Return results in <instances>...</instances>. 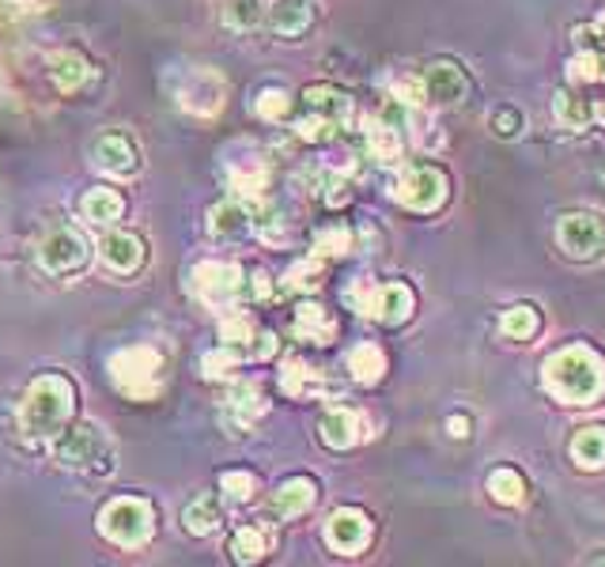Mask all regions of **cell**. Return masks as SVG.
I'll return each instance as SVG.
<instances>
[{
	"instance_id": "obj_1",
	"label": "cell",
	"mask_w": 605,
	"mask_h": 567,
	"mask_svg": "<svg viewBox=\"0 0 605 567\" xmlns=\"http://www.w3.org/2000/svg\"><path fill=\"white\" fill-rule=\"evenodd\" d=\"M545 386L568 405H591L605 390V364L586 344H568L545 359Z\"/></svg>"
},
{
	"instance_id": "obj_2",
	"label": "cell",
	"mask_w": 605,
	"mask_h": 567,
	"mask_svg": "<svg viewBox=\"0 0 605 567\" xmlns=\"http://www.w3.org/2000/svg\"><path fill=\"white\" fill-rule=\"evenodd\" d=\"M76 390L64 375H43L31 382L27 398L20 409V424L27 435H57L72 416Z\"/></svg>"
},
{
	"instance_id": "obj_3",
	"label": "cell",
	"mask_w": 605,
	"mask_h": 567,
	"mask_svg": "<svg viewBox=\"0 0 605 567\" xmlns=\"http://www.w3.org/2000/svg\"><path fill=\"white\" fill-rule=\"evenodd\" d=\"M110 378L126 398L133 401H152L163 390V356L152 344H133L121 349L110 359Z\"/></svg>"
},
{
	"instance_id": "obj_4",
	"label": "cell",
	"mask_w": 605,
	"mask_h": 567,
	"mask_svg": "<svg viewBox=\"0 0 605 567\" xmlns=\"http://www.w3.org/2000/svg\"><path fill=\"white\" fill-rule=\"evenodd\" d=\"M99 530L121 548H141L155 530V511L149 499L137 496H118L99 511Z\"/></svg>"
},
{
	"instance_id": "obj_5",
	"label": "cell",
	"mask_w": 605,
	"mask_h": 567,
	"mask_svg": "<svg viewBox=\"0 0 605 567\" xmlns=\"http://www.w3.org/2000/svg\"><path fill=\"white\" fill-rule=\"evenodd\" d=\"M57 462L69 465V470L106 473L114 465V450L95 424H76L57 439Z\"/></svg>"
},
{
	"instance_id": "obj_6",
	"label": "cell",
	"mask_w": 605,
	"mask_h": 567,
	"mask_svg": "<svg viewBox=\"0 0 605 567\" xmlns=\"http://www.w3.org/2000/svg\"><path fill=\"white\" fill-rule=\"evenodd\" d=\"M359 315H371L387 326H398L413 315V292L405 284H371V281H356L345 295Z\"/></svg>"
},
{
	"instance_id": "obj_7",
	"label": "cell",
	"mask_w": 605,
	"mask_h": 567,
	"mask_svg": "<svg viewBox=\"0 0 605 567\" xmlns=\"http://www.w3.org/2000/svg\"><path fill=\"white\" fill-rule=\"evenodd\" d=\"M398 201L413 212H436L439 204L447 201V175L439 167H428V163H416V167L402 170L398 178Z\"/></svg>"
},
{
	"instance_id": "obj_8",
	"label": "cell",
	"mask_w": 605,
	"mask_h": 567,
	"mask_svg": "<svg viewBox=\"0 0 605 567\" xmlns=\"http://www.w3.org/2000/svg\"><path fill=\"white\" fill-rule=\"evenodd\" d=\"M556 238H560V246L571 258L591 261L605 250V224L591 212H568L560 220V227H556Z\"/></svg>"
},
{
	"instance_id": "obj_9",
	"label": "cell",
	"mask_w": 605,
	"mask_h": 567,
	"mask_svg": "<svg viewBox=\"0 0 605 567\" xmlns=\"http://www.w3.org/2000/svg\"><path fill=\"white\" fill-rule=\"evenodd\" d=\"M325 541L345 556L364 553L367 541H371V519H367L364 511H353V507H341V511H333L330 522H325Z\"/></svg>"
},
{
	"instance_id": "obj_10",
	"label": "cell",
	"mask_w": 605,
	"mask_h": 567,
	"mask_svg": "<svg viewBox=\"0 0 605 567\" xmlns=\"http://www.w3.org/2000/svg\"><path fill=\"white\" fill-rule=\"evenodd\" d=\"M38 258H43V265L57 276L76 273V269L87 261V243L72 232V227H57V232H50V238L43 243Z\"/></svg>"
},
{
	"instance_id": "obj_11",
	"label": "cell",
	"mask_w": 605,
	"mask_h": 567,
	"mask_svg": "<svg viewBox=\"0 0 605 567\" xmlns=\"http://www.w3.org/2000/svg\"><path fill=\"white\" fill-rule=\"evenodd\" d=\"M193 287H198L201 299L227 303L242 287V269L232 265V261H204V265L193 269Z\"/></svg>"
},
{
	"instance_id": "obj_12",
	"label": "cell",
	"mask_w": 605,
	"mask_h": 567,
	"mask_svg": "<svg viewBox=\"0 0 605 567\" xmlns=\"http://www.w3.org/2000/svg\"><path fill=\"white\" fill-rule=\"evenodd\" d=\"M95 163H99L103 170H110V175L129 178L141 167V155H137V147L126 133H106L95 141Z\"/></svg>"
},
{
	"instance_id": "obj_13",
	"label": "cell",
	"mask_w": 605,
	"mask_h": 567,
	"mask_svg": "<svg viewBox=\"0 0 605 567\" xmlns=\"http://www.w3.org/2000/svg\"><path fill=\"white\" fill-rule=\"evenodd\" d=\"M420 84H424V95L436 98V103H462V95H465V76H462V69L451 64V61L428 64L424 76H420Z\"/></svg>"
},
{
	"instance_id": "obj_14",
	"label": "cell",
	"mask_w": 605,
	"mask_h": 567,
	"mask_svg": "<svg viewBox=\"0 0 605 567\" xmlns=\"http://www.w3.org/2000/svg\"><path fill=\"white\" fill-rule=\"evenodd\" d=\"M50 80L57 84V92L72 95L92 80V61L80 57L76 49H61V54L50 57Z\"/></svg>"
},
{
	"instance_id": "obj_15",
	"label": "cell",
	"mask_w": 605,
	"mask_h": 567,
	"mask_svg": "<svg viewBox=\"0 0 605 567\" xmlns=\"http://www.w3.org/2000/svg\"><path fill=\"white\" fill-rule=\"evenodd\" d=\"M103 261L114 273H133L144 261V243L129 232H110L103 238Z\"/></svg>"
},
{
	"instance_id": "obj_16",
	"label": "cell",
	"mask_w": 605,
	"mask_h": 567,
	"mask_svg": "<svg viewBox=\"0 0 605 567\" xmlns=\"http://www.w3.org/2000/svg\"><path fill=\"white\" fill-rule=\"evenodd\" d=\"M359 432H364V416H359L356 409H330V413L322 416V439L337 450L353 447L359 439Z\"/></svg>"
},
{
	"instance_id": "obj_17",
	"label": "cell",
	"mask_w": 605,
	"mask_h": 567,
	"mask_svg": "<svg viewBox=\"0 0 605 567\" xmlns=\"http://www.w3.org/2000/svg\"><path fill=\"white\" fill-rule=\"evenodd\" d=\"M296 333L299 341H310V344H330L337 336V322L325 315V307L318 303H302L296 310Z\"/></svg>"
},
{
	"instance_id": "obj_18",
	"label": "cell",
	"mask_w": 605,
	"mask_h": 567,
	"mask_svg": "<svg viewBox=\"0 0 605 567\" xmlns=\"http://www.w3.org/2000/svg\"><path fill=\"white\" fill-rule=\"evenodd\" d=\"M318 496V484L310 481V476H292V481L281 484V492H276V515H284V519H296V515L307 511L310 504H315Z\"/></svg>"
},
{
	"instance_id": "obj_19",
	"label": "cell",
	"mask_w": 605,
	"mask_h": 567,
	"mask_svg": "<svg viewBox=\"0 0 605 567\" xmlns=\"http://www.w3.org/2000/svg\"><path fill=\"white\" fill-rule=\"evenodd\" d=\"M227 413H232L235 427H250L261 413H265V393L253 382L232 386V393H227Z\"/></svg>"
},
{
	"instance_id": "obj_20",
	"label": "cell",
	"mask_w": 605,
	"mask_h": 567,
	"mask_svg": "<svg viewBox=\"0 0 605 567\" xmlns=\"http://www.w3.org/2000/svg\"><path fill=\"white\" fill-rule=\"evenodd\" d=\"M302 103H307L310 114L333 121V126H341V121L348 118V110H353L348 95H341L337 87H307V92H302Z\"/></svg>"
},
{
	"instance_id": "obj_21",
	"label": "cell",
	"mask_w": 605,
	"mask_h": 567,
	"mask_svg": "<svg viewBox=\"0 0 605 567\" xmlns=\"http://www.w3.org/2000/svg\"><path fill=\"white\" fill-rule=\"evenodd\" d=\"M269 23H273L276 35H302V31L310 27V8L302 4V0H281V4L269 8Z\"/></svg>"
},
{
	"instance_id": "obj_22",
	"label": "cell",
	"mask_w": 605,
	"mask_h": 567,
	"mask_svg": "<svg viewBox=\"0 0 605 567\" xmlns=\"http://www.w3.org/2000/svg\"><path fill=\"white\" fill-rule=\"evenodd\" d=\"M571 458L583 470H602L605 465V427H583V432L571 439Z\"/></svg>"
},
{
	"instance_id": "obj_23",
	"label": "cell",
	"mask_w": 605,
	"mask_h": 567,
	"mask_svg": "<svg viewBox=\"0 0 605 567\" xmlns=\"http://www.w3.org/2000/svg\"><path fill=\"white\" fill-rule=\"evenodd\" d=\"M348 371H353V378H359V382H379L382 371H387V356H382L379 344L364 341L348 352Z\"/></svg>"
},
{
	"instance_id": "obj_24",
	"label": "cell",
	"mask_w": 605,
	"mask_h": 567,
	"mask_svg": "<svg viewBox=\"0 0 605 567\" xmlns=\"http://www.w3.org/2000/svg\"><path fill=\"white\" fill-rule=\"evenodd\" d=\"M121 212H126V201H121L118 189H92L84 197V216L95 220V224H118Z\"/></svg>"
},
{
	"instance_id": "obj_25",
	"label": "cell",
	"mask_w": 605,
	"mask_h": 567,
	"mask_svg": "<svg viewBox=\"0 0 605 567\" xmlns=\"http://www.w3.org/2000/svg\"><path fill=\"white\" fill-rule=\"evenodd\" d=\"M247 227H250V216L239 201H224L212 209V232H216L220 238H239Z\"/></svg>"
},
{
	"instance_id": "obj_26",
	"label": "cell",
	"mask_w": 605,
	"mask_h": 567,
	"mask_svg": "<svg viewBox=\"0 0 605 567\" xmlns=\"http://www.w3.org/2000/svg\"><path fill=\"white\" fill-rule=\"evenodd\" d=\"M182 522H186V530L190 533H212L220 525V507H216V499L212 496H201V499H193V504H186V511H182Z\"/></svg>"
},
{
	"instance_id": "obj_27",
	"label": "cell",
	"mask_w": 605,
	"mask_h": 567,
	"mask_svg": "<svg viewBox=\"0 0 605 567\" xmlns=\"http://www.w3.org/2000/svg\"><path fill=\"white\" fill-rule=\"evenodd\" d=\"M232 553H235V560L253 564V560H261V556L269 553V538L258 530V525H239L235 538H232Z\"/></svg>"
},
{
	"instance_id": "obj_28",
	"label": "cell",
	"mask_w": 605,
	"mask_h": 567,
	"mask_svg": "<svg viewBox=\"0 0 605 567\" xmlns=\"http://www.w3.org/2000/svg\"><path fill=\"white\" fill-rule=\"evenodd\" d=\"M265 20V0H227L224 23L232 31H253Z\"/></svg>"
},
{
	"instance_id": "obj_29",
	"label": "cell",
	"mask_w": 605,
	"mask_h": 567,
	"mask_svg": "<svg viewBox=\"0 0 605 567\" xmlns=\"http://www.w3.org/2000/svg\"><path fill=\"white\" fill-rule=\"evenodd\" d=\"M367 147L379 163H394L402 155V141H398L394 126H371L367 129Z\"/></svg>"
},
{
	"instance_id": "obj_30",
	"label": "cell",
	"mask_w": 605,
	"mask_h": 567,
	"mask_svg": "<svg viewBox=\"0 0 605 567\" xmlns=\"http://www.w3.org/2000/svg\"><path fill=\"white\" fill-rule=\"evenodd\" d=\"M503 336H514V341H526V336L537 333V310L534 307H511L500 318Z\"/></svg>"
},
{
	"instance_id": "obj_31",
	"label": "cell",
	"mask_w": 605,
	"mask_h": 567,
	"mask_svg": "<svg viewBox=\"0 0 605 567\" xmlns=\"http://www.w3.org/2000/svg\"><path fill=\"white\" fill-rule=\"evenodd\" d=\"M488 492H493L500 504H522L526 484H522V476L514 470H496L493 476H488Z\"/></svg>"
},
{
	"instance_id": "obj_32",
	"label": "cell",
	"mask_w": 605,
	"mask_h": 567,
	"mask_svg": "<svg viewBox=\"0 0 605 567\" xmlns=\"http://www.w3.org/2000/svg\"><path fill=\"white\" fill-rule=\"evenodd\" d=\"M322 382L318 378L315 367H307V364H284V375H281V386H284V393H296V398H302V393H310L315 386Z\"/></svg>"
},
{
	"instance_id": "obj_33",
	"label": "cell",
	"mask_w": 605,
	"mask_h": 567,
	"mask_svg": "<svg viewBox=\"0 0 605 567\" xmlns=\"http://www.w3.org/2000/svg\"><path fill=\"white\" fill-rule=\"evenodd\" d=\"M556 118L568 129H586L591 126V106H586L583 98H571L568 92H560L556 95Z\"/></svg>"
},
{
	"instance_id": "obj_34",
	"label": "cell",
	"mask_w": 605,
	"mask_h": 567,
	"mask_svg": "<svg viewBox=\"0 0 605 567\" xmlns=\"http://www.w3.org/2000/svg\"><path fill=\"white\" fill-rule=\"evenodd\" d=\"M220 336H224V344H247L258 336V330H253V318L242 315V310H232V318H224L220 322Z\"/></svg>"
},
{
	"instance_id": "obj_35",
	"label": "cell",
	"mask_w": 605,
	"mask_h": 567,
	"mask_svg": "<svg viewBox=\"0 0 605 567\" xmlns=\"http://www.w3.org/2000/svg\"><path fill=\"white\" fill-rule=\"evenodd\" d=\"M220 488H224L227 499H235V504H247V499L253 496V488H258V481H253V473L247 470H232L220 476Z\"/></svg>"
},
{
	"instance_id": "obj_36",
	"label": "cell",
	"mask_w": 605,
	"mask_h": 567,
	"mask_svg": "<svg viewBox=\"0 0 605 567\" xmlns=\"http://www.w3.org/2000/svg\"><path fill=\"white\" fill-rule=\"evenodd\" d=\"M318 281H322V261H318V258L299 261V265L288 273V287H299V292H307V287H318Z\"/></svg>"
},
{
	"instance_id": "obj_37",
	"label": "cell",
	"mask_w": 605,
	"mask_h": 567,
	"mask_svg": "<svg viewBox=\"0 0 605 567\" xmlns=\"http://www.w3.org/2000/svg\"><path fill=\"white\" fill-rule=\"evenodd\" d=\"M204 367H209V378H224V375H235V367H239V356L232 352V344H224L220 352H212V356H204Z\"/></svg>"
},
{
	"instance_id": "obj_38",
	"label": "cell",
	"mask_w": 605,
	"mask_h": 567,
	"mask_svg": "<svg viewBox=\"0 0 605 567\" xmlns=\"http://www.w3.org/2000/svg\"><path fill=\"white\" fill-rule=\"evenodd\" d=\"M568 76H571V80H598V76H602V57H598V54H579V57H571Z\"/></svg>"
},
{
	"instance_id": "obj_39",
	"label": "cell",
	"mask_w": 605,
	"mask_h": 567,
	"mask_svg": "<svg viewBox=\"0 0 605 567\" xmlns=\"http://www.w3.org/2000/svg\"><path fill=\"white\" fill-rule=\"evenodd\" d=\"M292 110V98L284 95V92H261L258 95V114L261 118H284V114Z\"/></svg>"
},
{
	"instance_id": "obj_40",
	"label": "cell",
	"mask_w": 605,
	"mask_h": 567,
	"mask_svg": "<svg viewBox=\"0 0 605 567\" xmlns=\"http://www.w3.org/2000/svg\"><path fill=\"white\" fill-rule=\"evenodd\" d=\"M348 243H353V235H348L345 227H330V232L318 235V258H322V253H345Z\"/></svg>"
},
{
	"instance_id": "obj_41",
	"label": "cell",
	"mask_w": 605,
	"mask_h": 567,
	"mask_svg": "<svg viewBox=\"0 0 605 567\" xmlns=\"http://www.w3.org/2000/svg\"><path fill=\"white\" fill-rule=\"evenodd\" d=\"M519 126H522V118L514 110H500V114H496V133L511 137V133H519Z\"/></svg>"
},
{
	"instance_id": "obj_42",
	"label": "cell",
	"mask_w": 605,
	"mask_h": 567,
	"mask_svg": "<svg viewBox=\"0 0 605 567\" xmlns=\"http://www.w3.org/2000/svg\"><path fill=\"white\" fill-rule=\"evenodd\" d=\"M258 341H261V344H258V356H261V359L273 356V352H276V336H273V333H261Z\"/></svg>"
},
{
	"instance_id": "obj_43",
	"label": "cell",
	"mask_w": 605,
	"mask_h": 567,
	"mask_svg": "<svg viewBox=\"0 0 605 567\" xmlns=\"http://www.w3.org/2000/svg\"><path fill=\"white\" fill-rule=\"evenodd\" d=\"M269 292H273V284H269V276H265V273H253V295H258V299H265Z\"/></svg>"
},
{
	"instance_id": "obj_44",
	"label": "cell",
	"mask_w": 605,
	"mask_h": 567,
	"mask_svg": "<svg viewBox=\"0 0 605 567\" xmlns=\"http://www.w3.org/2000/svg\"><path fill=\"white\" fill-rule=\"evenodd\" d=\"M330 189H348V182H345V178H333ZM345 197H348V193H325V201H330V204H341Z\"/></svg>"
},
{
	"instance_id": "obj_45",
	"label": "cell",
	"mask_w": 605,
	"mask_h": 567,
	"mask_svg": "<svg viewBox=\"0 0 605 567\" xmlns=\"http://www.w3.org/2000/svg\"><path fill=\"white\" fill-rule=\"evenodd\" d=\"M447 427H451V435H458V439H462V435H470V432H465V427H470V421H465V416H451V421H447Z\"/></svg>"
},
{
	"instance_id": "obj_46",
	"label": "cell",
	"mask_w": 605,
	"mask_h": 567,
	"mask_svg": "<svg viewBox=\"0 0 605 567\" xmlns=\"http://www.w3.org/2000/svg\"><path fill=\"white\" fill-rule=\"evenodd\" d=\"M598 118H602V121H605V103H602V106H598Z\"/></svg>"
},
{
	"instance_id": "obj_47",
	"label": "cell",
	"mask_w": 605,
	"mask_h": 567,
	"mask_svg": "<svg viewBox=\"0 0 605 567\" xmlns=\"http://www.w3.org/2000/svg\"><path fill=\"white\" fill-rule=\"evenodd\" d=\"M602 69H605V64H602ZM602 76H605V72H602Z\"/></svg>"
}]
</instances>
